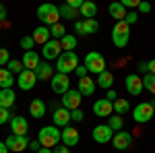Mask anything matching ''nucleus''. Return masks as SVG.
Masks as SVG:
<instances>
[{
	"mask_svg": "<svg viewBox=\"0 0 155 153\" xmlns=\"http://www.w3.org/2000/svg\"><path fill=\"white\" fill-rule=\"evenodd\" d=\"M37 141H39L41 147H46V149H54V147H58L60 141H62V130H58V126H54V124L44 126V128L39 130Z\"/></svg>",
	"mask_w": 155,
	"mask_h": 153,
	"instance_id": "1",
	"label": "nucleus"
},
{
	"mask_svg": "<svg viewBox=\"0 0 155 153\" xmlns=\"http://www.w3.org/2000/svg\"><path fill=\"white\" fill-rule=\"evenodd\" d=\"M77 66H79V56H77V52H62L60 58L56 60V72H62V75L74 72Z\"/></svg>",
	"mask_w": 155,
	"mask_h": 153,
	"instance_id": "2",
	"label": "nucleus"
},
{
	"mask_svg": "<svg viewBox=\"0 0 155 153\" xmlns=\"http://www.w3.org/2000/svg\"><path fill=\"white\" fill-rule=\"evenodd\" d=\"M128 39H130V25H126L124 21H118L112 29V42L116 48H126L128 46Z\"/></svg>",
	"mask_w": 155,
	"mask_h": 153,
	"instance_id": "3",
	"label": "nucleus"
},
{
	"mask_svg": "<svg viewBox=\"0 0 155 153\" xmlns=\"http://www.w3.org/2000/svg\"><path fill=\"white\" fill-rule=\"evenodd\" d=\"M37 19L41 21V23L46 25H56L60 19V8L56 6V4H41L39 8H37Z\"/></svg>",
	"mask_w": 155,
	"mask_h": 153,
	"instance_id": "4",
	"label": "nucleus"
},
{
	"mask_svg": "<svg viewBox=\"0 0 155 153\" xmlns=\"http://www.w3.org/2000/svg\"><path fill=\"white\" fill-rule=\"evenodd\" d=\"M85 66H87V71L93 72V75H101V72H106V58L99 54V52H89L87 56H85Z\"/></svg>",
	"mask_w": 155,
	"mask_h": 153,
	"instance_id": "5",
	"label": "nucleus"
},
{
	"mask_svg": "<svg viewBox=\"0 0 155 153\" xmlns=\"http://www.w3.org/2000/svg\"><path fill=\"white\" fill-rule=\"evenodd\" d=\"M153 116H155V112H153V106L149 101H141L139 106L132 110V118H134L137 124H147Z\"/></svg>",
	"mask_w": 155,
	"mask_h": 153,
	"instance_id": "6",
	"label": "nucleus"
},
{
	"mask_svg": "<svg viewBox=\"0 0 155 153\" xmlns=\"http://www.w3.org/2000/svg\"><path fill=\"white\" fill-rule=\"evenodd\" d=\"M99 29V23L95 19H79L74 21V33L77 35H91V33H97Z\"/></svg>",
	"mask_w": 155,
	"mask_h": 153,
	"instance_id": "7",
	"label": "nucleus"
},
{
	"mask_svg": "<svg viewBox=\"0 0 155 153\" xmlns=\"http://www.w3.org/2000/svg\"><path fill=\"white\" fill-rule=\"evenodd\" d=\"M52 91L56 95H64L66 91H71V81H68V75H62V72H56L54 77H52Z\"/></svg>",
	"mask_w": 155,
	"mask_h": 153,
	"instance_id": "8",
	"label": "nucleus"
},
{
	"mask_svg": "<svg viewBox=\"0 0 155 153\" xmlns=\"http://www.w3.org/2000/svg\"><path fill=\"white\" fill-rule=\"evenodd\" d=\"M81 101H83V95L79 93V89H71V91H66L62 95V108H66L71 112L72 110H79Z\"/></svg>",
	"mask_w": 155,
	"mask_h": 153,
	"instance_id": "9",
	"label": "nucleus"
},
{
	"mask_svg": "<svg viewBox=\"0 0 155 153\" xmlns=\"http://www.w3.org/2000/svg\"><path fill=\"white\" fill-rule=\"evenodd\" d=\"M91 135H93V141H95V143L106 145V143H110L112 139H114V135H116V132L110 128L107 124H99V126H95V128H93V132H91Z\"/></svg>",
	"mask_w": 155,
	"mask_h": 153,
	"instance_id": "10",
	"label": "nucleus"
},
{
	"mask_svg": "<svg viewBox=\"0 0 155 153\" xmlns=\"http://www.w3.org/2000/svg\"><path fill=\"white\" fill-rule=\"evenodd\" d=\"M35 83H37L35 72H33V71H27V68H25V71L19 75V79H17V85H19V89H21V91H31V89L35 87Z\"/></svg>",
	"mask_w": 155,
	"mask_h": 153,
	"instance_id": "11",
	"label": "nucleus"
},
{
	"mask_svg": "<svg viewBox=\"0 0 155 153\" xmlns=\"http://www.w3.org/2000/svg\"><path fill=\"white\" fill-rule=\"evenodd\" d=\"M6 147L11 149V151H15V153H21V151H25L27 147H29V139L27 137H21V135H11L8 139H6Z\"/></svg>",
	"mask_w": 155,
	"mask_h": 153,
	"instance_id": "12",
	"label": "nucleus"
},
{
	"mask_svg": "<svg viewBox=\"0 0 155 153\" xmlns=\"http://www.w3.org/2000/svg\"><path fill=\"white\" fill-rule=\"evenodd\" d=\"M112 145H114V149H118V151H126V149H130V145H132V135H130V132L120 130V132L114 135Z\"/></svg>",
	"mask_w": 155,
	"mask_h": 153,
	"instance_id": "13",
	"label": "nucleus"
},
{
	"mask_svg": "<svg viewBox=\"0 0 155 153\" xmlns=\"http://www.w3.org/2000/svg\"><path fill=\"white\" fill-rule=\"evenodd\" d=\"M41 54H44V58H46V60H58L60 54H62V46H60V42H58V39H50L48 44L44 46Z\"/></svg>",
	"mask_w": 155,
	"mask_h": 153,
	"instance_id": "14",
	"label": "nucleus"
},
{
	"mask_svg": "<svg viewBox=\"0 0 155 153\" xmlns=\"http://www.w3.org/2000/svg\"><path fill=\"white\" fill-rule=\"evenodd\" d=\"M124 85H126V91L130 95H141L143 93V77H139V75H128L126 77V81H124Z\"/></svg>",
	"mask_w": 155,
	"mask_h": 153,
	"instance_id": "15",
	"label": "nucleus"
},
{
	"mask_svg": "<svg viewBox=\"0 0 155 153\" xmlns=\"http://www.w3.org/2000/svg\"><path fill=\"white\" fill-rule=\"evenodd\" d=\"M52 122H54V126H68L71 124V110H66V108H56L54 112H52Z\"/></svg>",
	"mask_w": 155,
	"mask_h": 153,
	"instance_id": "16",
	"label": "nucleus"
},
{
	"mask_svg": "<svg viewBox=\"0 0 155 153\" xmlns=\"http://www.w3.org/2000/svg\"><path fill=\"white\" fill-rule=\"evenodd\" d=\"M93 114L95 116H112L114 114V104L112 101H107V99H97L95 104H93Z\"/></svg>",
	"mask_w": 155,
	"mask_h": 153,
	"instance_id": "17",
	"label": "nucleus"
},
{
	"mask_svg": "<svg viewBox=\"0 0 155 153\" xmlns=\"http://www.w3.org/2000/svg\"><path fill=\"white\" fill-rule=\"evenodd\" d=\"M11 130H12V135H21V137H27L29 122H27L23 116H12V120H11Z\"/></svg>",
	"mask_w": 155,
	"mask_h": 153,
	"instance_id": "18",
	"label": "nucleus"
},
{
	"mask_svg": "<svg viewBox=\"0 0 155 153\" xmlns=\"http://www.w3.org/2000/svg\"><path fill=\"white\" fill-rule=\"evenodd\" d=\"M33 72H35L37 81H52V77L56 75V72H54V66H52L50 62H39V66H37Z\"/></svg>",
	"mask_w": 155,
	"mask_h": 153,
	"instance_id": "19",
	"label": "nucleus"
},
{
	"mask_svg": "<svg viewBox=\"0 0 155 153\" xmlns=\"http://www.w3.org/2000/svg\"><path fill=\"white\" fill-rule=\"evenodd\" d=\"M79 130L72 128V126H66V128L62 130V145H66L68 149L74 147V145H79Z\"/></svg>",
	"mask_w": 155,
	"mask_h": 153,
	"instance_id": "20",
	"label": "nucleus"
},
{
	"mask_svg": "<svg viewBox=\"0 0 155 153\" xmlns=\"http://www.w3.org/2000/svg\"><path fill=\"white\" fill-rule=\"evenodd\" d=\"M46 104H44V99H39V97H35V99H31V104H29V114L33 118H44L46 116Z\"/></svg>",
	"mask_w": 155,
	"mask_h": 153,
	"instance_id": "21",
	"label": "nucleus"
},
{
	"mask_svg": "<svg viewBox=\"0 0 155 153\" xmlns=\"http://www.w3.org/2000/svg\"><path fill=\"white\" fill-rule=\"evenodd\" d=\"M23 66L27 68V71H35L37 66H39V56H37L35 50H31V52H25L23 54Z\"/></svg>",
	"mask_w": 155,
	"mask_h": 153,
	"instance_id": "22",
	"label": "nucleus"
},
{
	"mask_svg": "<svg viewBox=\"0 0 155 153\" xmlns=\"http://www.w3.org/2000/svg\"><path fill=\"white\" fill-rule=\"evenodd\" d=\"M97 83L91 79V77H85V79H79V93L81 95H93L95 93Z\"/></svg>",
	"mask_w": 155,
	"mask_h": 153,
	"instance_id": "23",
	"label": "nucleus"
},
{
	"mask_svg": "<svg viewBox=\"0 0 155 153\" xmlns=\"http://www.w3.org/2000/svg\"><path fill=\"white\" fill-rule=\"evenodd\" d=\"M107 11H110V17H112V19H116V23H118V21H124V19H126V12H128L122 6V2H112V4L107 6Z\"/></svg>",
	"mask_w": 155,
	"mask_h": 153,
	"instance_id": "24",
	"label": "nucleus"
},
{
	"mask_svg": "<svg viewBox=\"0 0 155 153\" xmlns=\"http://www.w3.org/2000/svg\"><path fill=\"white\" fill-rule=\"evenodd\" d=\"M15 99H17V95L12 89H0V108H12L15 106Z\"/></svg>",
	"mask_w": 155,
	"mask_h": 153,
	"instance_id": "25",
	"label": "nucleus"
},
{
	"mask_svg": "<svg viewBox=\"0 0 155 153\" xmlns=\"http://www.w3.org/2000/svg\"><path fill=\"white\" fill-rule=\"evenodd\" d=\"M33 39H35V44H41V46H46L52 35H50V29L48 27H37L35 31H33Z\"/></svg>",
	"mask_w": 155,
	"mask_h": 153,
	"instance_id": "26",
	"label": "nucleus"
},
{
	"mask_svg": "<svg viewBox=\"0 0 155 153\" xmlns=\"http://www.w3.org/2000/svg\"><path fill=\"white\" fill-rule=\"evenodd\" d=\"M15 77L8 68H0V89H12Z\"/></svg>",
	"mask_w": 155,
	"mask_h": 153,
	"instance_id": "27",
	"label": "nucleus"
},
{
	"mask_svg": "<svg viewBox=\"0 0 155 153\" xmlns=\"http://www.w3.org/2000/svg\"><path fill=\"white\" fill-rule=\"evenodd\" d=\"M79 12H81V17H85V19H95V15H97V4H95V2L85 0Z\"/></svg>",
	"mask_w": 155,
	"mask_h": 153,
	"instance_id": "28",
	"label": "nucleus"
},
{
	"mask_svg": "<svg viewBox=\"0 0 155 153\" xmlns=\"http://www.w3.org/2000/svg\"><path fill=\"white\" fill-rule=\"evenodd\" d=\"M97 85L101 87V89H112V85H114V75L110 71H106V72H101L99 77H97Z\"/></svg>",
	"mask_w": 155,
	"mask_h": 153,
	"instance_id": "29",
	"label": "nucleus"
},
{
	"mask_svg": "<svg viewBox=\"0 0 155 153\" xmlns=\"http://www.w3.org/2000/svg\"><path fill=\"white\" fill-rule=\"evenodd\" d=\"M60 46H62V52H74L77 48V37L72 33H66V35L60 39Z\"/></svg>",
	"mask_w": 155,
	"mask_h": 153,
	"instance_id": "30",
	"label": "nucleus"
},
{
	"mask_svg": "<svg viewBox=\"0 0 155 153\" xmlns=\"http://www.w3.org/2000/svg\"><path fill=\"white\" fill-rule=\"evenodd\" d=\"M107 126L114 130V132H120V130H124V120H122V116H118V114H112L110 120H107Z\"/></svg>",
	"mask_w": 155,
	"mask_h": 153,
	"instance_id": "31",
	"label": "nucleus"
},
{
	"mask_svg": "<svg viewBox=\"0 0 155 153\" xmlns=\"http://www.w3.org/2000/svg\"><path fill=\"white\" fill-rule=\"evenodd\" d=\"M128 110H130V104H128V99H116V101H114V112H116L118 116H124Z\"/></svg>",
	"mask_w": 155,
	"mask_h": 153,
	"instance_id": "32",
	"label": "nucleus"
},
{
	"mask_svg": "<svg viewBox=\"0 0 155 153\" xmlns=\"http://www.w3.org/2000/svg\"><path fill=\"white\" fill-rule=\"evenodd\" d=\"M58 8H60V19H68V21H72L74 17H79L77 11H74L72 6H68V4H62V6H58Z\"/></svg>",
	"mask_w": 155,
	"mask_h": 153,
	"instance_id": "33",
	"label": "nucleus"
},
{
	"mask_svg": "<svg viewBox=\"0 0 155 153\" xmlns=\"http://www.w3.org/2000/svg\"><path fill=\"white\" fill-rule=\"evenodd\" d=\"M50 35H52V39H62V37L66 35V29H64V25H60V23H56V25H52L50 27Z\"/></svg>",
	"mask_w": 155,
	"mask_h": 153,
	"instance_id": "34",
	"label": "nucleus"
},
{
	"mask_svg": "<svg viewBox=\"0 0 155 153\" xmlns=\"http://www.w3.org/2000/svg\"><path fill=\"white\" fill-rule=\"evenodd\" d=\"M143 87L155 95V75H151V72H147V75H145V77H143Z\"/></svg>",
	"mask_w": 155,
	"mask_h": 153,
	"instance_id": "35",
	"label": "nucleus"
},
{
	"mask_svg": "<svg viewBox=\"0 0 155 153\" xmlns=\"http://www.w3.org/2000/svg\"><path fill=\"white\" fill-rule=\"evenodd\" d=\"M6 68H8L12 75H15V72H17V75H21V72L25 71V66H23V62H21V60H11V62L6 64Z\"/></svg>",
	"mask_w": 155,
	"mask_h": 153,
	"instance_id": "36",
	"label": "nucleus"
},
{
	"mask_svg": "<svg viewBox=\"0 0 155 153\" xmlns=\"http://www.w3.org/2000/svg\"><path fill=\"white\" fill-rule=\"evenodd\" d=\"M33 46H35L33 35H23V37H21V48H23L25 52H31V50H33Z\"/></svg>",
	"mask_w": 155,
	"mask_h": 153,
	"instance_id": "37",
	"label": "nucleus"
},
{
	"mask_svg": "<svg viewBox=\"0 0 155 153\" xmlns=\"http://www.w3.org/2000/svg\"><path fill=\"white\" fill-rule=\"evenodd\" d=\"M11 62V54L6 48H0V68H6V64Z\"/></svg>",
	"mask_w": 155,
	"mask_h": 153,
	"instance_id": "38",
	"label": "nucleus"
},
{
	"mask_svg": "<svg viewBox=\"0 0 155 153\" xmlns=\"http://www.w3.org/2000/svg\"><path fill=\"white\" fill-rule=\"evenodd\" d=\"M137 21H139V12H134V11L126 12V19H124V23H126V25H134Z\"/></svg>",
	"mask_w": 155,
	"mask_h": 153,
	"instance_id": "39",
	"label": "nucleus"
},
{
	"mask_svg": "<svg viewBox=\"0 0 155 153\" xmlns=\"http://www.w3.org/2000/svg\"><path fill=\"white\" fill-rule=\"evenodd\" d=\"M8 120H12V118H11V112H8L6 108H0V126H2V124H6Z\"/></svg>",
	"mask_w": 155,
	"mask_h": 153,
	"instance_id": "40",
	"label": "nucleus"
},
{
	"mask_svg": "<svg viewBox=\"0 0 155 153\" xmlns=\"http://www.w3.org/2000/svg\"><path fill=\"white\" fill-rule=\"evenodd\" d=\"M74 75H77V77H79V79H85V77H87V75H89V71H87V66H81V64H79V66H77V71H74Z\"/></svg>",
	"mask_w": 155,
	"mask_h": 153,
	"instance_id": "41",
	"label": "nucleus"
},
{
	"mask_svg": "<svg viewBox=\"0 0 155 153\" xmlns=\"http://www.w3.org/2000/svg\"><path fill=\"white\" fill-rule=\"evenodd\" d=\"M83 118H85V114L81 112V110H72L71 112V120H74V122H81Z\"/></svg>",
	"mask_w": 155,
	"mask_h": 153,
	"instance_id": "42",
	"label": "nucleus"
},
{
	"mask_svg": "<svg viewBox=\"0 0 155 153\" xmlns=\"http://www.w3.org/2000/svg\"><path fill=\"white\" fill-rule=\"evenodd\" d=\"M139 4H141L139 0H122V6H124V8H132V6L139 8Z\"/></svg>",
	"mask_w": 155,
	"mask_h": 153,
	"instance_id": "43",
	"label": "nucleus"
},
{
	"mask_svg": "<svg viewBox=\"0 0 155 153\" xmlns=\"http://www.w3.org/2000/svg\"><path fill=\"white\" fill-rule=\"evenodd\" d=\"M83 2H85V0H68V2H66V4H68V6H72V8H74V11H77V8H79V11H81V6H83Z\"/></svg>",
	"mask_w": 155,
	"mask_h": 153,
	"instance_id": "44",
	"label": "nucleus"
},
{
	"mask_svg": "<svg viewBox=\"0 0 155 153\" xmlns=\"http://www.w3.org/2000/svg\"><path fill=\"white\" fill-rule=\"evenodd\" d=\"M139 12H143V15L151 12V4H149V2H141V4H139Z\"/></svg>",
	"mask_w": 155,
	"mask_h": 153,
	"instance_id": "45",
	"label": "nucleus"
},
{
	"mask_svg": "<svg viewBox=\"0 0 155 153\" xmlns=\"http://www.w3.org/2000/svg\"><path fill=\"white\" fill-rule=\"evenodd\" d=\"M106 99H107V101H112V104H114V101L118 99V95H116V91H114V89H107V93H106Z\"/></svg>",
	"mask_w": 155,
	"mask_h": 153,
	"instance_id": "46",
	"label": "nucleus"
},
{
	"mask_svg": "<svg viewBox=\"0 0 155 153\" xmlns=\"http://www.w3.org/2000/svg\"><path fill=\"white\" fill-rule=\"evenodd\" d=\"M139 71L147 75V72H149V62H139Z\"/></svg>",
	"mask_w": 155,
	"mask_h": 153,
	"instance_id": "47",
	"label": "nucleus"
},
{
	"mask_svg": "<svg viewBox=\"0 0 155 153\" xmlns=\"http://www.w3.org/2000/svg\"><path fill=\"white\" fill-rule=\"evenodd\" d=\"M54 153H71V151H68V147H66V145H58V147L54 149Z\"/></svg>",
	"mask_w": 155,
	"mask_h": 153,
	"instance_id": "48",
	"label": "nucleus"
},
{
	"mask_svg": "<svg viewBox=\"0 0 155 153\" xmlns=\"http://www.w3.org/2000/svg\"><path fill=\"white\" fill-rule=\"evenodd\" d=\"M29 147H31V149H35V153L39 151V149H41V145H39V141H31V143H29Z\"/></svg>",
	"mask_w": 155,
	"mask_h": 153,
	"instance_id": "49",
	"label": "nucleus"
},
{
	"mask_svg": "<svg viewBox=\"0 0 155 153\" xmlns=\"http://www.w3.org/2000/svg\"><path fill=\"white\" fill-rule=\"evenodd\" d=\"M4 19H6V8L0 4V21H4Z\"/></svg>",
	"mask_w": 155,
	"mask_h": 153,
	"instance_id": "50",
	"label": "nucleus"
},
{
	"mask_svg": "<svg viewBox=\"0 0 155 153\" xmlns=\"http://www.w3.org/2000/svg\"><path fill=\"white\" fill-rule=\"evenodd\" d=\"M8 151H11V149L6 147V143H2V141H0V153H8Z\"/></svg>",
	"mask_w": 155,
	"mask_h": 153,
	"instance_id": "51",
	"label": "nucleus"
},
{
	"mask_svg": "<svg viewBox=\"0 0 155 153\" xmlns=\"http://www.w3.org/2000/svg\"><path fill=\"white\" fill-rule=\"evenodd\" d=\"M149 72H151V75H155V60H151V62H149Z\"/></svg>",
	"mask_w": 155,
	"mask_h": 153,
	"instance_id": "52",
	"label": "nucleus"
},
{
	"mask_svg": "<svg viewBox=\"0 0 155 153\" xmlns=\"http://www.w3.org/2000/svg\"><path fill=\"white\" fill-rule=\"evenodd\" d=\"M37 153H54V149H46V147H41Z\"/></svg>",
	"mask_w": 155,
	"mask_h": 153,
	"instance_id": "53",
	"label": "nucleus"
},
{
	"mask_svg": "<svg viewBox=\"0 0 155 153\" xmlns=\"http://www.w3.org/2000/svg\"><path fill=\"white\" fill-rule=\"evenodd\" d=\"M151 106H153V112H155V99H153V101H151Z\"/></svg>",
	"mask_w": 155,
	"mask_h": 153,
	"instance_id": "54",
	"label": "nucleus"
}]
</instances>
